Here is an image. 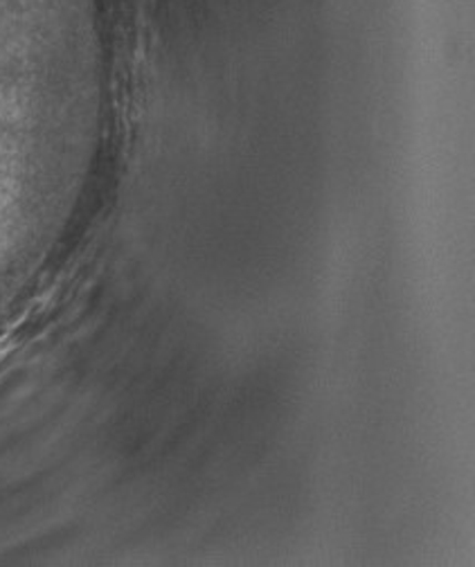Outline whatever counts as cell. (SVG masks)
Listing matches in <instances>:
<instances>
[{
    "mask_svg": "<svg viewBox=\"0 0 475 567\" xmlns=\"http://www.w3.org/2000/svg\"><path fill=\"white\" fill-rule=\"evenodd\" d=\"M6 353H8V349H6V344H3V342H0V361L6 359Z\"/></svg>",
    "mask_w": 475,
    "mask_h": 567,
    "instance_id": "1",
    "label": "cell"
}]
</instances>
